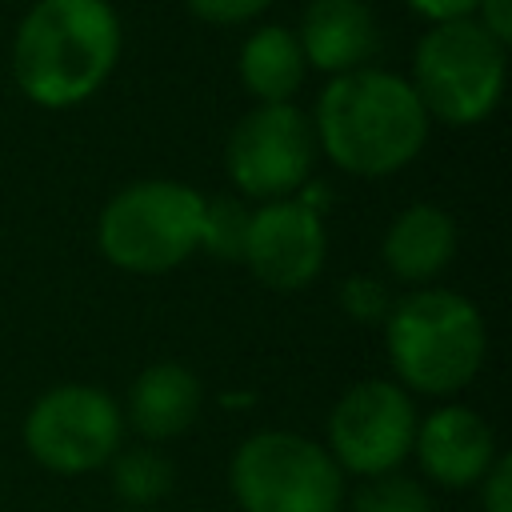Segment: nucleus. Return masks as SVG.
<instances>
[{
    "label": "nucleus",
    "instance_id": "nucleus-1",
    "mask_svg": "<svg viewBox=\"0 0 512 512\" xmlns=\"http://www.w3.org/2000/svg\"><path fill=\"white\" fill-rule=\"evenodd\" d=\"M312 136L316 148L348 176H392L408 168L428 144V112L412 84L384 68H352L324 84L316 96Z\"/></svg>",
    "mask_w": 512,
    "mask_h": 512
},
{
    "label": "nucleus",
    "instance_id": "nucleus-2",
    "mask_svg": "<svg viewBox=\"0 0 512 512\" xmlns=\"http://www.w3.org/2000/svg\"><path fill=\"white\" fill-rule=\"evenodd\" d=\"M120 40L108 0H36L12 36V80L36 108H76L112 76Z\"/></svg>",
    "mask_w": 512,
    "mask_h": 512
},
{
    "label": "nucleus",
    "instance_id": "nucleus-3",
    "mask_svg": "<svg viewBox=\"0 0 512 512\" xmlns=\"http://www.w3.org/2000/svg\"><path fill=\"white\" fill-rule=\"evenodd\" d=\"M384 348L396 384L416 396H452L468 388L488 352L480 308L448 288H412L384 316Z\"/></svg>",
    "mask_w": 512,
    "mask_h": 512
},
{
    "label": "nucleus",
    "instance_id": "nucleus-4",
    "mask_svg": "<svg viewBox=\"0 0 512 512\" xmlns=\"http://www.w3.org/2000/svg\"><path fill=\"white\" fill-rule=\"evenodd\" d=\"M204 192L180 180L124 184L96 220L100 256L132 276H160L200 252Z\"/></svg>",
    "mask_w": 512,
    "mask_h": 512
},
{
    "label": "nucleus",
    "instance_id": "nucleus-5",
    "mask_svg": "<svg viewBox=\"0 0 512 512\" xmlns=\"http://www.w3.org/2000/svg\"><path fill=\"white\" fill-rule=\"evenodd\" d=\"M508 48L492 40L472 16L428 24L412 52V92L428 120L448 128H472L488 120L504 96Z\"/></svg>",
    "mask_w": 512,
    "mask_h": 512
},
{
    "label": "nucleus",
    "instance_id": "nucleus-6",
    "mask_svg": "<svg viewBox=\"0 0 512 512\" xmlns=\"http://www.w3.org/2000/svg\"><path fill=\"white\" fill-rule=\"evenodd\" d=\"M240 512H340L344 472L312 436L264 428L240 440L228 464Z\"/></svg>",
    "mask_w": 512,
    "mask_h": 512
},
{
    "label": "nucleus",
    "instance_id": "nucleus-7",
    "mask_svg": "<svg viewBox=\"0 0 512 512\" xmlns=\"http://www.w3.org/2000/svg\"><path fill=\"white\" fill-rule=\"evenodd\" d=\"M28 456L56 476H88L124 448V412L96 384H56L24 416Z\"/></svg>",
    "mask_w": 512,
    "mask_h": 512
},
{
    "label": "nucleus",
    "instance_id": "nucleus-8",
    "mask_svg": "<svg viewBox=\"0 0 512 512\" xmlns=\"http://www.w3.org/2000/svg\"><path fill=\"white\" fill-rule=\"evenodd\" d=\"M316 160V136L312 120L288 100V104H256L236 120L224 144V168L228 180L244 200L268 204L296 196Z\"/></svg>",
    "mask_w": 512,
    "mask_h": 512
},
{
    "label": "nucleus",
    "instance_id": "nucleus-9",
    "mask_svg": "<svg viewBox=\"0 0 512 512\" xmlns=\"http://www.w3.org/2000/svg\"><path fill=\"white\" fill-rule=\"evenodd\" d=\"M416 404L396 380L368 376L340 392L328 412V452L344 476H380L396 472L412 456L416 440Z\"/></svg>",
    "mask_w": 512,
    "mask_h": 512
},
{
    "label": "nucleus",
    "instance_id": "nucleus-10",
    "mask_svg": "<svg viewBox=\"0 0 512 512\" xmlns=\"http://www.w3.org/2000/svg\"><path fill=\"white\" fill-rule=\"evenodd\" d=\"M328 256V232L320 208H312L304 196L268 200L252 212L248 244H244V268L272 292H300L308 288Z\"/></svg>",
    "mask_w": 512,
    "mask_h": 512
},
{
    "label": "nucleus",
    "instance_id": "nucleus-11",
    "mask_svg": "<svg viewBox=\"0 0 512 512\" xmlns=\"http://www.w3.org/2000/svg\"><path fill=\"white\" fill-rule=\"evenodd\" d=\"M412 452H416L424 480L452 488V492L476 488L480 476L500 456L492 424L468 404H444V408L420 416Z\"/></svg>",
    "mask_w": 512,
    "mask_h": 512
},
{
    "label": "nucleus",
    "instance_id": "nucleus-12",
    "mask_svg": "<svg viewBox=\"0 0 512 512\" xmlns=\"http://www.w3.org/2000/svg\"><path fill=\"white\" fill-rule=\"evenodd\" d=\"M304 64L328 76L364 68L380 48L376 12L364 0H308L296 28Z\"/></svg>",
    "mask_w": 512,
    "mask_h": 512
},
{
    "label": "nucleus",
    "instance_id": "nucleus-13",
    "mask_svg": "<svg viewBox=\"0 0 512 512\" xmlns=\"http://www.w3.org/2000/svg\"><path fill=\"white\" fill-rule=\"evenodd\" d=\"M384 268L400 284L428 288L456 256V220L440 204H408L380 240Z\"/></svg>",
    "mask_w": 512,
    "mask_h": 512
},
{
    "label": "nucleus",
    "instance_id": "nucleus-14",
    "mask_svg": "<svg viewBox=\"0 0 512 512\" xmlns=\"http://www.w3.org/2000/svg\"><path fill=\"white\" fill-rule=\"evenodd\" d=\"M204 404V384L192 368L176 364V360H160L148 364L132 388H128V424L148 440H176L184 436Z\"/></svg>",
    "mask_w": 512,
    "mask_h": 512
},
{
    "label": "nucleus",
    "instance_id": "nucleus-15",
    "mask_svg": "<svg viewBox=\"0 0 512 512\" xmlns=\"http://www.w3.org/2000/svg\"><path fill=\"white\" fill-rule=\"evenodd\" d=\"M240 84L256 104H288L304 84V52L292 28L284 24H260L244 44L236 60Z\"/></svg>",
    "mask_w": 512,
    "mask_h": 512
},
{
    "label": "nucleus",
    "instance_id": "nucleus-16",
    "mask_svg": "<svg viewBox=\"0 0 512 512\" xmlns=\"http://www.w3.org/2000/svg\"><path fill=\"white\" fill-rule=\"evenodd\" d=\"M108 464H112V492H116V500L124 508H152L176 484L172 460L160 456L148 444H140V448H116V456Z\"/></svg>",
    "mask_w": 512,
    "mask_h": 512
},
{
    "label": "nucleus",
    "instance_id": "nucleus-17",
    "mask_svg": "<svg viewBox=\"0 0 512 512\" xmlns=\"http://www.w3.org/2000/svg\"><path fill=\"white\" fill-rule=\"evenodd\" d=\"M248 224H252V208L240 196H212V200L204 196L200 248L224 264H240L248 244Z\"/></svg>",
    "mask_w": 512,
    "mask_h": 512
},
{
    "label": "nucleus",
    "instance_id": "nucleus-18",
    "mask_svg": "<svg viewBox=\"0 0 512 512\" xmlns=\"http://www.w3.org/2000/svg\"><path fill=\"white\" fill-rule=\"evenodd\" d=\"M352 512H436V508L428 488L396 468V472L364 476L360 488L352 492Z\"/></svg>",
    "mask_w": 512,
    "mask_h": 512
},
{
    "label": "nucleus",
    "instance_id": "nucleus-19",
    "mask_svg": "<svg viewBox=\"0 0 512 512\" xmlns=\"http://www.w3.org/2000/svg\"><path fill=\"white\" fill-rule=\"evenodd\" d=\"M336 300H340V312H344L348 320L364 324V328H380L384 316H388V308H392V296H388L384 280L364 276V272H360V276H348V280L340 284Z\"/></svg>",
    "mask_w": 512,
    "mask_h": 512
},
{
    "label": "nucleus",
    "instance_id": "nucleus-20",
    "mask_svg": "<svg viewBox=\"0 0 512 512\" xmlns=\"http://www.w3.org/2000/svg\"><path fill=\"white\" fill-rule=\"evenodd\" d=\"M192 16H200L204 24H220V28H236L256 20L260 12H268L272 0H184Z\"/></svg>",
    "mask_w": 512,
    "mask_h": 512
},
{
    "label": "nucleus",
    "instance_id": "nucleus-21",
    "mask_svg": "<svg viewBox=\"0 0 512 512\" xmlns=\"http://www.w3.org/2000/svg\"><path fill=\"white\" fill-rule=\"evenodd\" d=\"M476 488H480V512H512V456L500 452Z\"/></svg>",
    "mask_w": 512,
    "mask_h": 512
},
{
    "label": "nucleus",
    "instance_id": "nucleus-22",
    "mask_svg": "<svg viewBox=\"0 0 512 512\" xmlns=\"http://www.w3.org/2000/svg\"><path fill=\"white\" fill-rule=\"evenodd\" d=\"M472 20H476L492 40H500V44L508 48V40H512V0H480L476 12H472Z\"/></svg>",
    "mask_w": 512,
    "mask_h": 512
},
{
    "label": "nucleus",
    "instance_id": "nucleus-23",
    "mask_svg": "<svg viewBox=\"0 0 512 512\" xmlns=\"http://www.w3.org/2000/svg\"><path fill=\"white\" fill-rule=\"evenodd\" d=\"M420 20L428 24H448V20H464L476 12L480 0H404Z\"/></svg>",
    "mask_w": 512,
    "mask_h": 512
},
{
    "label": "nucleus",
    "instance_id": "nucleus-24",
    "mask_svg": "<svg viewBox=\"0 0 512 512\" xmlns=\"http://www.w3.org/2000/svg\"><path fill=\"white\" fill-rule=\"evenodd\" d=\"M124 512H144V508H124Z\"/></svg>",
    "mask_w": 512,
    "mask_h": 512
}]
</instances>
